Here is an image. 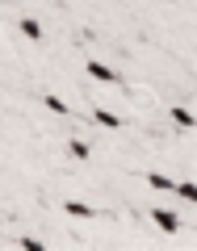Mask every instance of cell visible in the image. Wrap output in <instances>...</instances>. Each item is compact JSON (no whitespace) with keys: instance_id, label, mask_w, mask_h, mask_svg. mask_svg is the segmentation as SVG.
<instances>
[{"instance_id":"6da1fadb","label":"cell","mask_w":197,"mask_h":251,"mask_svg":"<svg viewBox=\"0 0 197 251\" xmlns=\"http://www.w3.org/2000/svg\"><path fill=\"white\" fill-rule=\"evenodd\" d=\"M155 222V230H164V234H176L180 230V218L172 214V209H151V214H147Z\"/></svg>"},{"instance_id":"7a4b0ae2","label":"cell","mask_w":197,"mask_h":251,"mask_svg":"<svg viewBox=\"0 0 197 251\" xmlns=\"http://www.w3.org/2000/svg\"><path fill=\"white\" fill-rule=\"evenodd\" d=\"M88 75H92V80H101V84H117V72H113V67H105L101 59H88Z\"/></svg>"},{"instance_id":"3957f363","label":"cell","mask_w":197,"mask_h":251,"mask_svg":"<svg viewBox=\"0 0 197 251\" xmlns=\"http://www.w3.org/2000/svg\"><path fill=\"white\" fill-rule=\"evenodd\" d=\"M172 184H176V180L164 176V172H147V188H155V193H172Z\"/></svg>"},{"instance_id":"277c9868","label":"cell","mask_w":197,"mask_h":251,"mask_svg":"<svg viewBox=\"0 0 197 251\" xmlns=\"http://www.w3.org/2000/svg\"><path fill=\"white\" fill-rule=\"evenodd\" d=\"M63 214L67 218H97V209L84 205V201H63Z\"/></svg>"},{"instance_id":"5b68a950","label":"cell","mask_w":197,"mask_h":251,"mask_svg":"<svg viewBox=\"0 0 197 251\" xmlns=\"http://www.w3.org/2000/svg\"><path fill=\"white\" fill-rule=\"evenodd\" d=\"M172 193H176L180 201H197V184H193V180H176V184H172Z\"/></svg>"},{"instance_id":"8992f818","label":"cell","mask_w":197,"mask_h":251,"mask_svg":"<svg viewBox=\"0 0 197 251\" xmlns=\"http://www.w3.org/2000/svg\"><path fill=\"white\" fill-rule=\"evenodd\" d=\"M42 105L51 109V113H59V117H72V109H67V100H63V97H51V92H46Z\"/></svg>"},{"instance_id":"52a82bcc","label":"cell","mask_w":197,"mask_h":251,"mask_svg":"<svg viewBox=\"0 0 197 251\" xmlns=\"http://www.w3.org/2000/svg\"><path fill=\"white\" fill-rule=\"evenodd\" d=\"M97 126H105V130H122V117H117V113H109V109H97Z\"/></svg>"},{"instance_id":"ba28073f","label":"cell","mask_w":197,"mask_h":251,"mask_svg":"<svg viewBox=\"0 0 197 251\" xmlns=\"http://www.w3.org/2000/svg\"><path fill=\"white\" fill-rule=\"evenodd\" d=\"M168 117H172V122L180 126V130H189V126H193V109H185V105H176V109H172Z\"/></svg>"},{"instance_id":"9c48e42d","label":"cell","mask_w":197,"mask_h":251,"mask_svg":"<svg viewBox=\"0 0 197 251\" xmlns=\"http://www.w3.org/2000/svg\"><path fill=\"white\" fill-rule=\"evenodd\" d=\"M67 155H72V159H88L92 147H88V143H80V138H72V143H67Z\"/></svg>"},{"instance_id":"30bf717a","label":"cell","mask_w":197,"mask_h":251,"mask_svg":"<svg viewBox=\"0 0 197 251\" xmlns=\"http://www.w3.org/2000/svg\"><path fill=\"white\" fill-rule=\"evenodd\" d=\"M21 34H26V38H34V42H38V38H42V25H38L34 17H21Z\"/></svg>"},{"instance_id":"8fae6325","label":"cell","mask_w":197,"mask_h":251,"mask_svg":"<svg viewBox=\"0 0 197 251\" xmlns=\"http://www.w3.org/2000/svg\"><path fill=\"white\" fill-rule=\"evenodd\" d=\"M17 247H26V251H42L46 243H42V239H34V234H26V239H17Z\"/></svg>"}]
</instances>
